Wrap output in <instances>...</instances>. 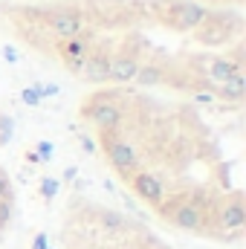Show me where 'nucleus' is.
Here are the masks:
<instances>
[{
    "mask_svg": "<svg viewBox=\"0 0 246 249\" xmlns=\"http://www.w3.org/2000/svg\"><path fill=\"white\" fill-rule=\"evenodd\" d=\"M209 206L200 200V197H177V200H162V206H159V214L171 223V226H177V229H183V232H194V235H206L209 232Z\"/></svg>",
    "mask_w": 246,
    "mask_h": 249,
    "instance_id": "obj_1",
    "label": "nucleus"
},
{
    "mask_svg": "<svg viewBox=\"0 0 246 249\" xmlns=\"http://www.w3.org/2000/svg\"><path fill=\"white\" fill-rule=\"evenodd\" d=\"M246 223V209H244V197L235 191L229 197H223L211 212H209V229L217 232H241Z\"/></svg>",
    "mask_w": 246,
    "mask_h": 249,
    "instance_id": "obj_2",
    "label": "nucleus"
},
{
    "mask_svg": "<svg viewBox=\"0 0 246 249\" xmlns=\"http://www.w3.org/2000/svg\"><path fill=\"white\" fill-rule=\"evenodd\" d=\"M102 148H105V154H107V162H110L122 177H130L133 171H139V168H136V165H139V154H136V148H133L130 142L119 139L116 133H105Z\"/></svg>",
    "mask_w": 246,
    "mask_h": 249,
    "instance_id": "obj_3",
    "label": "nucleus"
},
{
    "mask_svg": "<svg viewBox=\"0 0 246 249\" xmlns=\"http://www.w3.org/2000/svg\"><path fill=\"white\" fill-rule=\"evenodd\" d=\"M81 116H87L102 133H116V127L122 124V110H119V105L110 102V99H105V96H96L87 107H81Z\"/></svg>",
    "mask_w": 246,
    "mask_h": 249,
    "instance_id": "obj_4",
    "label": "nucleus"
},
{
    "mask_svg": "<svg viewBox=\"0 0 246 249\" xmlns=\"http://www.w3.org/2000/svg\"><path fill=\"white\" fill-rule=\"evenodd\" d=\"M44 23H47V29H50L53 35H58L61 41L84 35V18H81L78 12H72V9H53V12H47V15H44Z\"/></svg>",
    "mask_w": 246,
    "mask_h": 249,
    "instance_id": "obj_5",
    "label": "nucleus"
},
{
    "mask_svg": "<svg viewBox=\"0 0 246 249\" xmlns=\"http://www.w3.org/2000/svg\"><path fill=\"white\" fill-rule=\"evenodd\" d=\"M127 183L133 188V194H136L139 200H145L148 206H154V209L162 206V200H165V186H162V180H159L157 174H151V171H133V174L127 177Z\"/></svg>",
    "mask_w": 246,
    "mask_h": 249,
    "instance_id": "obj_6",
    "label": "nucleus"
},
{
    "mask_svg": "<svg viewBox=\"0 0 246 249\" xmlns=\"http://www.w3.org/2000/svg\"><path fill=\"white\" fill-rule=\"evenodd\" d=\"M206 18H209V9H206L203 3L183 0V3H171V18H168V26L183 29V32H191V29H197Z\"/></svg>",
    "mask_w": 246,
    "mask_h": 249,
    "instance_id": "obj_7",
    "label": "nucleus"
},
{
    "mask_svg": "<svg viewBox=\"0 0 246 249\" xmlns=\"http://www.w3.org/2000/svg\"><path fill=\"white\" fill-rule=\"evenodd\" d=\"M90 38H87V32L84 35H78V38H67L58 44V53H61L64 64H67V70L70 72H81V67H84V58L90 55Z\"/></svg>",
    "mask_w": 246,
    "mask_h": 249,
    "instance_id": "obj_8",
    "label": "nucleus"
},
{
    "mask_svg": "<svg viewBox=\"0 0 246 249\" xmlns=\"http://www.w3.org/2000/svg\"><path fill=\"white\" fill-rule=\"evenodd\" d=\"M78 75L90 84H105L107 75H110V55L102 53V50H90V55L84 58V67H81Z\"/></svg>",
    "mask_w": 246,
    "mask_h": 249,
    "instance_id": "obj_9",
    "label": "nucleus"
},
{
    "mask_svg": "<svg viewBox=\"0 0 246 249\" xmlns=\"http://www.w3.org/2000/svg\"><path fill=\"white\" fill-rule=\"evenodd\" d=\"M229 35H232V29L226 26V23H220L211 12H209V18L197 26V32H194V38L200 41V44H206V47H220V44H226L229 41Z\"/></svg>",
    "mask_w": 246,
    "mask_h": 249,
    "instance_id": "obj_10",
    "label": "nucleus"
},
{
    "mask_svg": "<svg viewBox=\"0 0 246 249\" xmlns=\"http://www.w3.org/2000/svg\"><path fill=\"white\" fill-rule=\"evenodd\" d=\"M244 67L241 61H232V58H223V55H214V58H209L206 61V78L217 87V84H223L226 78H232L235 72H241Z\"/></svg>",
    "mask_w": 246,
    "mask_h": 249,
    "instance_id": "obj_11",
    "label": "nucleus"
},
{
    "mask_svg": "<svg viewBox=\"0 0 246 249\" xmlns=\"http://www.w3.org/2000/svg\"><path fill=\"white\" fill-rule=\"evenodd\" d=\"M139 67L142 64L136 61V55H116V58H110V75H107V81H113V84L136 81Z\"/></svg>",
    "mask_w": 246,
    "mask_h": 249,
    "instance_id": "obj_12",
    "label": "nucleus"
},
{
    "mask_svg": "<svg viewBox=\"0 0 246 249\" xmlns=\"http://www.w3.org/2000/svg\"><path fill=\"white\" fill-rule=\"evenodd\" d=\"M244 93H246L244 70H241V72H235L232 78H226L223 84H217V87H214V96H217V99H223V102H241V99H244Z\"/></svg>",
    "mask_w": 246,
    "mask_h": 249,
    "instance_id": "obj_13",
    "label": "nucleus"
},
{
    "mask_svg": "<svg viewBox=\"0 0 246 249\" xmlns=\"http://www.w3.org/2000/svg\"><path fill=\"white\" fill-rule=\"evenodd\" d=\"M96 220H99V226H102V232H107V235H124L127 232V217H124L122 212H116V209H99L96 212Z\"/></svg>",
    "mask_w": 246,
    "mask_h": 249,
    "instance_id": "obj_14",
    "label": "nucleus"
},
{
    "mask_svg": "<svg viewBox=\"0 0 246 249\" xmlns=\"http://www.w3.org/2000/svg\"><path fill=\"white\" fill-rule=\"evenodd\" d=\"M136 81L139 84H159L162 81V67H139Z\"/></svg>",
    "mask_w": 246,
    "mask_h": 249,
    "instance_id": "obj_15",
    "label": "nucleus"
},
{
    "mask_svg": "<svg viewBox=\"0 0 246 249\" xmlns=\"http://www.w3.org/2000/svg\"><path fill=\"white\" fill-rule=\"evenodd\" d=\"M58 191H61V180H55V177H44V180L38 183V194H41L47 203H50Z\"/></svg>",
    "mask_w": 246,
    "mask_h": 249,
    "instance_id": "obj_16",
    "label": "nucleus"
},
{
    "mask_svg": "<svg viewBox=\"0 0 246 249\" xmlns=\"http://www.w3.org/2000/svg\"><path fill=\"white\" fill-rule=\"evenodd\" d=\"M20 102H23V105H29V107H38V105H41L44 99H41L38 87L32 84V87H23V90H20Z\"/></svg>",
    "mask_w": 246,
    "mask_h": 249,
    "instance_id": "obj_17",
    "label": "nucleus"
},
{
    "mask_svg": "<svg viewBox=\"0 0 246 249\" xmlns=\"http://www.w3.org/2000/svg\"><path fill=\"white\" fill-rule=\"evenodd\" d=\"M35 154H38V160H41V162H50V160H53V142L41 139V142H38V151H35Z\"/></svg>",
    "mask_w": 246,
    "mask_h": 249,
    "instance_id": "obj_18",
    "label": "nucleus"
},
{
    "mask_svg": "<svg viewBox=\"0 0 246 249\" xmlns=\"http://www.w3.org/2000/svg\"><path fill=\"white\" fill-rule=\"evenodd\" d=\"M9 217H12V200H0V229L9 223Z\"/></svg>",
    "mask_w": 246,
    "mask_h": 249,
    "instance_id": "obj_19",
    "label": "nucleus"
},
{
    "mask_svg": "<svg viewBox=\"0 0 246 249\" xmlns=\"http://www.w3.org/2000/svg\"><path fill=\"white\" fill-rule=\"evenodd\" d=\"M0 200H12V186H9V177L0 171Z\"/></svg>",
    "mask_w": 246,
    "mask_h": 249,
    "instance_id": "obj_20",
    "label": "nucleus"
},
{
    "mask_svg": "<svg viewBox=\"0 0 246 249\" xmlns=\"http://www.w3.org/2000/svg\"><path fill=\"white\" fill-rule=\"evenodd\" d=\"M194 99H197L200 105H211V102H217V96H214V93H209V90H197V93H194Z\"/></svg>",
    "mask_w": 246,
    "mask_h": 249,
    "instance_id": "obj_21",
    "label": "nucleus"
},
{
    "mask_svg": "<svg viewBox=\"0 0 246 249\" xmlns=\"http://www.w3.org/2000/svg\"><path fill=\"white\" fill-rule=\"evenodd\" d=\"M3 58H6L9 64H18V58H20V55H18V50H15L12 44H6V47H3Z\"/></svg>",
    "mask_w": 246,
    "mask_h": 249,
    "instance_id": "obj_22",
    "label": "nucleus"
},
{
    "mask_svg": "<svg viewBox=\"0 0 246 249\" xmlns=\"http://www.w3.org/2000/svg\"><path fill=\"white\" fill-rule=\"evenodd\" d=\"M50 247V241H47V235L41 232V235H35V241H32V249H47Z\"/></svg>",
    "mask_w": 246,
    "mask_h": 249,
    "instance_id": "obj_23",
    "label": "nucleus"
},
{
    "mask_svg": "<svg viewBox=\"0 0 246 249\" xmlns=\"http://www.w3.org/2000/svg\"><path fill=\"white\" fill-rule=\"evenodd\" d=\"M81 148H84V151H90V154H93V151H96V145H93V142H90V139H87V136H81Z\"/></svg>",
    "mask_w": 246,
    "mask_h": 249,
    "instance_id": "obj_24",
    "label": "nucleus"
},
{
    "mask_svg": "<svg viewBox=\"0 0 246 249\" xmlns=\"http://www.w3.org/2000/svg\"><path fill=\"white\" fill-rule=\"evenodd\" d=\"M72 177H75V168H67V171H64V180H61V186L67 183V180H72Z\"/></svg>",
    "mask_w": 246,
    "mask_h": 249,
    "instance_id": "obj_25",
    "label": "nucleus"
}]
</instances>
